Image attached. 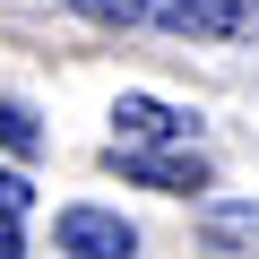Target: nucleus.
Here are the masks:
<instances>
[{"label": "nucleus", "mask_w": 259, "mask_h": 259, "mask_svg": "<svg viewBox=\"0 0 259 259\" xmlns=\"http://www.w3.org/2000/svg\"><path fill=\"white\" fill-rule=\"evenodd\" d=\"M26 207H35V182L18 164H0V216H26Z\"/></svg>", "instance_id": "8"}, {"label": "nucleus", "mask_w": 259, "mask_h": 259, "mask_svg": "<svg viewBox=\"0 0 259 259\" xmlns=\"http://www.w3.org/2000/svg\"><path fill=\"white\" fill-rule=\"evenodd\" d=\"M0 259H26V242H18V216H0Z\"/></svg>", "instance_id": "9"}, {"label": "nucleus", "mask_w": 259, "mask_h": 259, "mask_svg": "<svg viewBox=\"0 0 259 259\" xmlns=\"http://www.w3.org/2000/svg\"><path fill=\"white\" fill-rule=\"evenodd\" d=\"M0 147H9V156H44V121H35V104L0 95Z\"/></svg>", "instance_id": "6"}, {"label": "nucleus", "mask_w": 259, "mask_h": 259, "mask_svg": "<svg viewBox=\"0 0 259 259\" xmlns=\"http://www.w3.org/2000/svg\"><path fill=\"white\" fill-rule=\"evenodd\" d=\"M199 233H207L216 259H259V199H207Z\"/></svg>", "instance_id": "5"}, {"label": "nucleus", "mask_w": 259, "mask_h": 259, "mask_svg": "<svg viewBox=\"0 0 259 259\" xmlns=\"http://www.w3.org/2000/svg\"><path fill=\"white\" fill-rule=\"evenodd\" d=\"M87 26H147V0H69Z\"/></svg>", "instance_id": "7"}, {"label": "nucleus", "mask_w": 259, "mask_h": 259, "mask_svg": "<svg viewBox=\"0 0 259 259\" xmlns=\"http://www.w3.org/2000/svg\"><path fill=\"white\" fill-rule=\"evenodd\" d=\"M147 18L190 44H259V0H147Z\"/></svg>", "instance_id": "1"}, {"label": "nucleus", "mask_w": 259, "mask_h": 259, "mask_svg": "<svg viewBox=\"0 0 259 259\" xmlns=\"http://www.w3.org/2000/svg\"><path fill=\"white\" fill-rule=\"evenodd\" d=\"M173 139H199V112H182L164 95H121L112 104V147H173Z\"/></svg>", "instance_id": "3"}, {"label": "nucleus", "mask_w": 259, "mask_h": 259, "mask_svg": "<svg viewBox=\"0 0 259 259\" xmlns=\"http://www.w3.org/2000/svg\"><path fill=\"white\" fill-rule=\"evenodd\" d=\"M112 164H121V182H147V190H173V199L207 190V156L190 139H173V147H112Z\"/></svg>", "instance_id": "2"}, {"label": "nucleus", "mask_w": 259, "mask_h": 259, "mask_svg": "<svg viewBox=\"0 0 259 259\" xmlns=\"http://www.w3.org/2000/svg\"><path fill=\"white\" fill-rule=\"evenodd\" d=\"M61 250L69 259H130L139 233H130L112 207H61Z\"/></svg>", "instance_id": "4"}]
</instances>
